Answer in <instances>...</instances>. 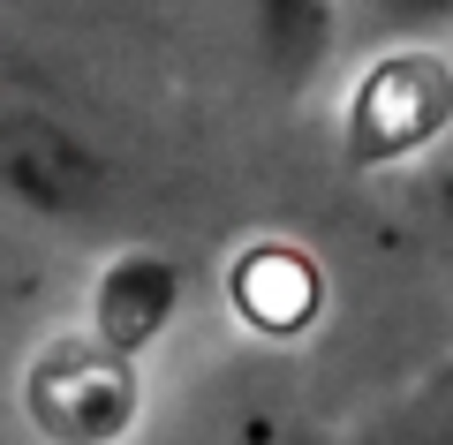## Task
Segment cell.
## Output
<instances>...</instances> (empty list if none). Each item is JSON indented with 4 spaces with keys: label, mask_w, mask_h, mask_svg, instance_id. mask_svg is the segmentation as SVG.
<instances>
[{
    "label": "cell",
    "mask_w": 453,
    "mask_h": 445,
    "mask_svg": "<svg viewBox=\"0 0 453 445\" xmlns=\"http://www.w3.org/2000/svg\"><path fill=\"white\" fill-rule=\"evenodd\" d=\"M0 189L31 196V204H46V211H76V204H91L98 166L61 121L0 106Z\"/></svg>",
    "instance_id": "2"
},
{
    "label": "cell",
    "mask_w": 453,
    "mask_h": 445,
    "mask_svg": "<svg viewBox=\"0 0 453 445\" xmlns=\"http://www.w3.org/2000/svg\"><path fill=\"white\" fill-rule=\"evenodd\" d=\"M166 318H174V265L166 257H144V249L113 257L98 295H91V333L113 355H136V348H151L166 333Z\"/></svg>",
    "instance_id": "3"
},
{
    "label": "cell",
    "mask_w": 453,
    "mask_h": 445,
    "mask_svg": "<svg viewBox=\"0 0 453 445\" xmlns=\"http://www.w3.org/2000/svg\"><path fill=\"white\" fill-rule=\"evenodd\" d=\"M401 445H453V378H446V385H431V393L408 408Z\"/></svg>",
    "instance_id": "5"
},
{
    "label": "cell",
    "mask_w": 453,
    "mask_h": 445,
    "mask_svg": "<svg viewBox=\"0 0 453 445\" xmlns=\"http://www.w3.org/2000/svg\"><path fill=\"white\" fill-rule=\"evenodd\" d=\"M371 16L393 23V31H431V23L453 16V0H371Z\"/></svg>",
    "instance_id": "6"
},
{
    "label": "cell",
    "mask_w": 453,
    "mask_h": 445,
    "mask_svg": "<svg viewBox=\"0 0 453 445\" xmlns=\"http://www.w3.org/2000/svg\"><path fill=\"white\" fill-rule=\"evenodd\" d=\"M23 408L53 445H113L136 423V370L98 333H53L23 370Z\"/></svg>",
    "instance_id": "1"
},
{
    "label": "cell",
    "mask_w": 453,
    "mask_h": 445,
    "mask_svg": "<svg viewBox=\"0 0 453 445\" xmlns=\"http://www.w3.org/2000/svg\"><path fill=\"white\" fill-rule=\"evenodd\" d=\"M333 23V0H265V38L280 46V61H310Z\"/></svg>",
    "instance_id": "4"
}]
</instances>
